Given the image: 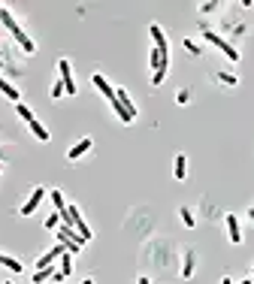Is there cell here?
<instances>
[{"label":"cell","mask_w":254,"mask_h":284,"mask_svg":"<svg viewBox=\"0 0 254 284\" xmlns=\"http://www.w3.org/2000/svg\"><path fill=\"white\" fill-rule=\"evenodd\" d=\"M200 30H203V40H206V43H212L215 48H221L230 61H239V48H236L233 43H227L224 37H218V33H215V30H209L206 24H200Z\"/></svg>","instance_id":"6da1fadb"},{"label":"cell","mask_w":254,"mask_h":284,"mask_svg":"<svg viewBox=\"0 0 254 284\" xmlns=\"http://www.w3.org/2000/svg\"><path fill=\"white\" fill-rule=\"evenodd\" d=\"M58 70H61V82H64V91L73 97L76 94V79H73V70H70V61L67 58H61L58 61Z\"/></svg>","instance_id":"7a4b0ae2"},{"label":"cell","mask_w":254,"mask_h":284,"mask_svg":"<svg viewBox=\"0 0 254 284\" xmlns=\"http://www.w3.org/2000/svg\"><path fill=\"white\" fill-rule=\"evenodd\" d=\"M149 33H152V40H154V48L160 51V58H170V43H167V33L160 30V24H152Z\"/></svg>","instance_id":"3957f363"},{"label":"cell","mask_w":254,"mask_h":284,"mask_svg":"<svg viewBox=\"0 0 254 284\" xmlns=\"http://www.w3.org/2000/svg\"><path fill=\"white\" fill-rule=\"evenodd\" d=\"M43 197H46V188H33V193H30V197L25 200V206H22V215H33V212L40 209Z\"/></svg>","instance_id":"277c9868"},{"label":"cell","mask_w":254,"mask_h":284,"mask_svg":"<svg viewBox=\"0 0 254 284\" xmlns=\"http://www.w3.org/2000/svg\"><path fill=\"white\" fill-rule=\"evenodd\" d=\"M91 82H94V88H97V91H100V94H103L109 103H115V88L109 85V82H106L100 73H94V76H91Z\"/></svg>","instance_id":"5b68a950"},{"label":"cell","mask_w":254,"mask_h":284,"mask_svg":"<svg viewBox=\"0 0 254 284\" xmlns=\"http://www.w3.org/2000/svg\"><path fill=\"white\" fill-rule=\"evenodd\" d=\"M91 145H94V139H88V136H85V139H79L76 145H73V148L67 151V161H79L82 154H88V151H91Z\"/></svg>","instance_id":"8992f818"},{"label":"cell","mask_w":254,"mask_h":284,"mask_svg":"<svg viewBox=\"0 0 254 284\" xmlns=\"http://www.w3.org/2000/svg\"><path fill=\"white\" fill-rule=\"evenodd\" d=\"M227 239L233 245L242 242V230H239V218H236V215H227Z\"/></svg>","instance_id":"52a82bcc"},{"label":"cell","mask_w":254,"mask_h":284,"mask_svg":"<svg viewBox=\"0 0 254 284\" xmlns=\"http://www.w3.org/2000/svg\"><path fill=\"white\" fill-rule=\"evenodd\" d=\"M115 97H118V103H121V109L130 115V118H136V106H133V100L127 97V91L124 88H115Z\"/></svg>","instance_id":"ba28073f"},{"label":"cell","mask_w":254,"mask_h":284,"mask_svg":"<svg viewBox=\"0 0 254 284\" xmlns=\"http://www.w3.org/2000/svg\"><path fill=\"white\" fill-rule=\"evenodd\" d=\"M194 269H197V251H185V263H181V278H191L194 275Z\"/></svg>","instance_id":"9c48e42d"},{"label":"cell","mask_w":254,"mask_h":284,"mask_svg":"<svg viewBox=\"0 0 254 284\" xmlns=\"http://www.w3.org/2000/svg\"><path fill=\"white\" fill-rule=\"evenodd\" d=\"M0 91H3V97H9L15 106L22 103V91H15V85H12V82H6L3 76H0Z\"/></svg>","instance_id":"30bf717a"},{"label":"cell","mask_w":254,"mask_h":284,"mask_svg":"<svg viewBox=\"0 0 254 284\" xmlns=\"http://www.w3.org/2000/svg\"><path fill=\"white\" fill-rule=\"evenodd\" d=\"M173 164H176V166H173V175L181 182V179L188 175V157H185V154H176V161H173Z\"/></svg>","instance_id":"8fae6325"},{"label":"cell","mask_w":254,"mask_h":284,"mask_svg":"<svg viewBox=\"0 0 254 284\" xmlns=\"http://www.w3.org/2000/svg\"><path fill=\"white\" fill-rule=\"evenodd\" d=\"M15 40H18V46H22V48L27 51V55H33V51H36V46H33V40L27 37V33H25V30H18V33H15Z\"/></svg>","instance_id":"7c38bea8"},{"label":"cell","mask_w":254,"mask_h":284,"mask_svg":"<svg viewBox=\"0 0 254 284\" xmlns=\"http://www.w3.org/2000/svg\"><path fill=\"white\" fill-rule=\"evenodd\" d=\"M27 127H30V133H33L36 139H40V142H49V130H46V127H43V124H40V121H36V118H33L30 124H27Z\"/></svg>","instance_id":"4fadbf2b"},{"label":"cell","mask_w":254,"mask_h":284,"mask_svg":"<svg viewBox=\"0 0 254 284\" xmlns=\"http://www.w3.org/2000/svg\"><path fill=\"white\" fill-rule=\"evenodd\" d=\"M0 266H6V269H12V272H22V260H15L9 254H0Z\"/></svg>","instance_id":"5bb4252c"},{"label":"cell","mask_w":254,"mask_h":284,"mask_svg":"<svg viewBox=\"0 0 254 284\" xmlns=\"http://www.w3.org/2000/svg\"><path fill=\"white\" fill-rule=\"evenodd\" d=\"M58 272H61L64 278L73 272V254H70V251H64V254H61V269H58Z\"/></svg>","instance_id":"9a60e30c"},{"label":"cell","mask_w":254,"mask_h":284,"mask_svg":"<svg viewBox=\"0 0 254 284\" xmlns=\"http://www.w3.org/2000/svg\"><path fill=\"white\" fill-rule=\"evenodd\" d=\"M215 82H221V85H227V88H236V85H239V79H236L233 73H215Z\"/></svg>","instance_id":"2e32d148"},{"label":"cell","mask_w":254,"mask_h":284,"mask_svg":"<svg viewBox=\"0 0 254 284\" xmlns=\"http://www.w3.org/2000/svg\"><path fill=\"white\" fill-rule=\"evenodd\" d=\"M0 22H3V24H6V27L12 30V33H18V30H22V27H18V22L12 19V15H9L6 9H0Z\"/></svg>","instance_id":"e0dca14e"},{"label":"cell","mask_w":254,"mask_h":284,"mask_svg":"<svg viewBox=\"0 0 254 284\" xmlns=\"http://www.w3.org/2000/svg\"><path fill=\"white\" fill-rule=\"evenodd\" d=\"M178 218H181V224H185V227H194V224H197V218L191 215V209H188V206H181V209H178Z\"/></svg>","instance_id":"ac0fdd59"},{"label":"cell","mask_w":254,"mask_h":284,"mask_svg":"<svg viewBox=\"0 0 254 284\" xmlns=\"http://www.w3.org/2000/svg\"><path fill=\"white\" fill-rule=\"evenodd\" d=\"M58 269H51V266H46V269H36V275H33V284H43L46 278H51Z\"/></svg>","instance_id":"d6986e66"},{"label":"cell","mask_w":254,"mask_h":284,"mask_svg":"<svg viewBox=\"0 0 254 284\" xmlns=\"http://www.w3.org/2000/svg\"><path fill=\"white\" fill-rule=\"evenodd\" d=\"M15 115H18V118H22V121H27V124L33 121V112L27 109V106H25V103H18V106H15Z\"/></svg>","instance_id":"ffe728a7"},{"label":"cell","mask_w":254,"mask_h":284,"mask_svg":"<svg viewBox=\"0 0 254 284\" xmlns=\"http://www.w3.org/2000/svg\"><path fill=\"white\" fill-rule=\"evenodd\" d=\"M51 203H54V209H58V215L67 209V203H64V193H61V190H51Z\"/></svg>","instance_id":"44dd1931"},{"label":"cell","mask_w":254,"mask_h":284,"mask_svg":"<svg viewBox=\"0 0 254 284\" xmlns=\"http://www.w3.org/2000/svg\"><path fill=\"white\" fill-rule=\"evenodd\" d=\"M64 94H67V91H64V82H54V85H51V100H61Z\"/></svg>","instance_id":"7402d4cb"},{"label":"cell","mask_w":254,"mask_h":284,"mask_svg":"<svg viewBox=\"0 0 254 284\" xmlns=\"http://www.w3.org/2000/svg\"><path fill=\"white\" fill-rule=\"evenodd\" d=\"M160 61H163V58H160V51H157V48H152V55H149V64H152L154 70H160Z\"/></svg>","instance_id":"603a6c76"},{"label":"cell","mask_w":254,"mask_h":284,"mask_svg":"<svg viewBox=\"0 0 254 284\" xmlns=\"http://www.w3.org/2000/svg\"><path fill=\"white\" fill-rule=\"evenodd\" d=\"M58 224H61V215H58V212L46 218V227H49V230H58Z\"/></svg>","instance_id":"cb8c5ba5"},{"label":"cell","mask_w":254,"mask_h":284,"mask_svg":"<svg viewBox=\"0 0 254 284\" xmlns=\"http://www.w3.org/2000/svg\"><path fill=\"white\" fill-rule=\"evenodd\" d=\"M185 48L191 51V55H200V51H203V48H200V46H197L194 40H185Z\"/></svg>","instance_id":"d4e9b609"},{"label":"cell","mask_w":254,"mask_h":284,"mask_svg":"<svg viewBox=\"0 0 254 284\" xmlns=\"http://www.w3.org/2000/svg\"><path fill=\"white\" fill-rule=\"evenodd\" d=\"M218 3H200V12H215Z\"/></svg>","instance_id":"484cf974"},{"label":"cell","mask_w":254,"mask_h":284,"mask_svg":"<svg viewBox=\"0 0 254 284\" xmlns=\"http://www.w3.org/2000/svg\"><path fill=\"white\" fill-rule=\"evenodd\" d=\"M188 100H191V94L185 91V88H181V91H178V103H188Z\"/></svg>","instance_id":"4316f807"},{"label":"cell","mask_w":254,"mask_h":284,"mask_svg":"<svg viewBox=\"0 0 254 284\" xmlns=\"http://www.w3.org/2000/svg\"><path fill=\"white\" fill-rule=\"evenodd\" d=\"M136 284H152V281H149V278H145V275H139V278H136Z\"/></svg>","instance_id":"83f0119b"},{"label":"cell","mask_w":254,"mask_h":284,"mask_svg":"<svg viewBox=\"0 0 254 284\" xmlns=\"http://www.w3.org/2000/svg\"><path fill=\"white\" fill-rule=\"evenodd\" d=\"M221 284H233V278H221Z\"/></svg>","instance_id":"f1b7e54d"},{"label":"cell","mask_w":254,"mask_h":284,"mask_svg":"<svg viewBox=\"0 0 254 284\" xmlns=\"http://www.w3.org/2000/svg\"><path fill=\"white\" fill-rule=\"evenodd\" d=\"M248 218H251V221H254V209H248Z\"/></svg>","instance_id":"f546056e"},{"label":"cell","mask_w":254,"mask_h":284,"mask_svg":"<svg viewBox=\"0 0 254 284\" xmlns=\"http://www.w3.org/2000/svg\"><path fill=\"white\" fill-rule=\"evenodd\" d=\"M82 284H94V281H91V278H85V281H82Z\"/></svg>","instance_id":"4dcf8cb0"},{"label":"cell","mask_w":254,"mask_h":284,"mask_svg":"<svg viewBox=\"0 0 254 284\" xmlns=\"http://www.w3.org/2000/svg\"><path fill=\"white\" fill-rule=\"evenodd\" d=\"M0 172H3V161H0Z\"/></svg>","instance_id":"1f68e13d"},{"label":"cell","mask_w":254,"mask_h":284,"mask_svg":"<svg viewBox=\"0 0 254 284\" xmlns=\"http://www.w3.org/2000/svg\"><path fill=\"white\" fill-rule=\"evenodd\" d=\"M239 284H251V281H239Z\"/></svg>","instance_id":"d6a6232c"},{"label":"cell","mask_w":254,"mask_h":284,"mask_svg":"<svg viewBox=\"0 0 254 284\" xmlns=\"http://www.w3.org/2000/svg\"><path fill=\"white\" fill-rule=\"evenodd\" d=\"M3 284H12V281H3Z\"/></svg>","instance_id":"836d02e7"},{"label":"cell","mask_w":254,"mask_h":284,"mask_svg":"<svg viewBox=\"0 0 254 284\" xmlns=\"http://www.w3.org/2000/svg\"><path fill=\"white\" fill-rule=\"evenodd\" d=\"M0 157H3V151H0Z\"/></svg>","instance_id":"e575fe53"},{"label":"cell","mask_w":254,"mask_h":284,"mask_svg":"<svg viewBox=\"0 0 254 284\" xmlns=\"http://www.w3.org/2000/svg\"><path fill=\"white\" fill-rule=\"evenodd\" d=\"M251 272H254V269H251Z\"/></svg>","instance_id":"d590c367"}]
</instances>
